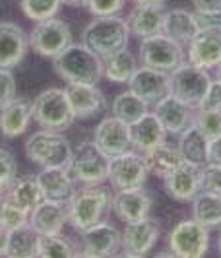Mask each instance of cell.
<instances>
[{"label":"cell","instance_id":"obj_45","mask_svg":"<svg viewBox=\"0 0 221 258\" xmlns=\"http://www.w3.org/2000/svg\"><path fill=\"white\" fill-rule=\"evenodd\" d=\"M194 12H221V0H190Z\"/></svg>","mask_w":221,"mask_h":258},{"label":"cell","instance_id":"obj_2","mask_svg":"<svg viewBox=\"0 0 221 258\" xmlns=\"http://www.w3.org/2000/svg\"><path fill=\"white\" fill-rule=\"evenodd\" d=\"M56 76L66 84H90L97 86L103 80V58L97 56L88 45L72 43L52 58Z\"/></svg>","mask_w":221,"mask_h":258},{"label":"cell","instance_id":"obj_34","mask_svg":"<svg viewBox=\"0 0 221 258\" xmlns=\"http://www.w3.org/2000/svg\"><path fill=\"white\" fill-rule=\"evenodd\" d=\"M37 243H39V235H37V231H35L29 223L20 225V227H16V229L10 231L6 256H10V258L37 256Z\"/></svg>","mask_w":221,"mask_h":258},{"label":"cell","instance_id":"obj_33","mask_svg":"<svg viewBox=\"0 0 221 258\" xmlns=\"http://www.w3.org/2000/svg\"><path fill=\"white\" fill-rule=\"evenodd\" d=\"M148 111H150V105L145 103L143 99H140L130 88L117 93L115 99H113V103H111V115H115L117 118L124 120L126 124L136 122Z\"/></svg>","mask_w":221,"mask_h":258},{"label":"cell","instance_id":"obj_38","mask_svg":"<svg viewBox=\"0 0 221 258\" xmlns=\"http://www.w3.org/2000/svg\"><path fill=\"white\" fill-rule=\"evenodd\" d=\"M16 173H18V161L10 150L0 148V192L4 194L12 182L16 181Z\"/></svg>","mask_w":221,"mask_h":258},{"label":"cell","instance_id":"obj_10","mask_svg":"<svg viewBox=\"0 0 221 258\" xmlns=\"http://www.w3.org/2000/svg\"><path fill=\"white\" fill-rule=\"evenodd\" d=\"M68 45H72V27L56 16L35 22L33 29L29 31V47L45 58H54Z\"/></svg>","mask_w":221,"mask_h":258},{"label":"cell","instance_id":"obj_22","mask_svg":"<svg viewBox=\"0 0 221 258\" xmlns=\"http://www.w3.org/2000/svg\"><path fill=\"white\" fill-rule=\"evenodd\" d=\"M29 49V33L14 22H0V68L18 66Z\"/></svg>","mask_w":221,"mask_h":258},{"label":"cell","instance_id":"obj_52","mask_svg":"<svg viewBox=\"0 0 221 258\" xmlns=\"http://www.w3.org/2000/svg\"><path fill=\"white\" fill-rule=\"evenodd\" d=\"M2 202H4V194L0 192V212H2Z\"/></svg>","mask_w":221,"mask_h":258},{"label":"cell","instance_id":"obj_16","mask_svg":"<svg viewBox=\"0 0 221 258\" xmlns=\"http://www.w3.org/2000/svg\"><path fill=\"white\" fill-rule=\"evenodd\" d=\"M66 97L70 109L74 113V118L80 120H88L95 116L103 115L109 107V101L105 97V93L97 86L90 84H66Z\"/></svg>","mask_w":221,"mask_h":258},{"label":"cell","instance_id":"obj_35","mask_svg":"<svg viewBox=\"0 0 221 258\" xmlns=\"http://www.w3.org/2000/svg\"><path fill=\"white\" fill-rule=\"evenodd\" d=\"M37 256L41 258H68V256H82L76 245L60 235H39L37 243Z\"/></svg>","mask_w":221,"mask_h":258},{"label":"cell","instance_id":"obj_48","mask_svg":"<svg viewBox=\"0 0 221 258\" xmlns=\"http://www.w3.org/2000/svg\"><path fill=\"white\" fill-rule=\"evenodd\" d=\"M62 4L72 6V8H78V6H84V0H62Z\"/></svg>","mask_w":221,"mask_h":258},{"label":"cell","instance_id":"obj_36","mask_svg":"<svg viewBox=\"0 0 221 258\" xmlns=\"http://www.w3.org/2000/svg\"><path fill=\"white\" fill-rule=\"evenodd\" d=\"M18 4L27 20L41 22L47 18H54L58 14L62 0H18Z\"/></svg>","mask_w":221,"mask_h":258},{"label":"cell","instance_id":"obj_25","mask_svg":"<svg viewBox=\"0 0 221 258\" xmlns=\"http://www.w3.org/2000/svg\"><path fill=\"white\" fill-rule=\"evenodd\" d=\"M33 116H31V101L24 97H16L8 105L0 109V134L8 140L26 134Z\"/></svg>","mask_w":221,"mask_h":258},{"label":"cell","instance_id":"obj_19","mask_svg":"<svg viewBox=\"0 0 221 258\" xmlns=\"http://www.w3.org/2000/svg\"><path fill=\"white\" fill-rule=\"evenodd\" d=\"M68 223L66 200L43 198L29 214V225L37 235H60Z\"/></svg>","mask_w":221,"mask_h":258},{"label":"cell","instance_id":"obj_9","mask_svg":"<svg viewBox=\"0 0 221 258\" xmlns=\"http://www.w3.org/2000/svg\"><path fill=\"white\" fill-rule=\"evenodd\" d=\"M109 161L111 157L105 155L97 144L93 140H86L74 150L70 173L80 184H103L109 177Z\"/></svg>","mask_w":221,"mask_h":258},{"label":"cell","instance_id":"obj_5","mask_svg":"<svg viewBox=\"0 0 221 258\" xmlns=\"http://www.w3.org/2000/svg\"><path fill=\"white\" fill-rule=\"evenodd\" d=\"M31 116L39 128L54 132H64L76 120L68 103L66 91L60 88H49L41 91L31 101Z\"/></svg>","mask_w":221,"mask_h":258},{"label":"cell","instance_id":"obj_7","mask_svg":"<svg viewBox=\"0 0 221 258\" xmlns=\"http://www.w3.org/2000/svg\"><path fill=\"white\" fill-rule=\"evenodd\" d=\"M209 229L194 218L181 220L167 235V248L173 256L202 258L209 250Z\"/></svg>","mask_w":221,"mask_h":258},{"label":"cell","instance_id":"obj_27","mask_svg":"<svg viewBox=\"0 0 221 258\" xmlns=\"http://www.w3.org/2000/svg\"><path fill=\"white\" fill-rule=\"evenodd\" d=\"M163 33L173 41L181 43L186 49L188 43L196 37L198 33V24H196L194 10L186 8H171L165 12V22H163Z\"/></svg>","mask_w":221,"mask_h":258},{"label":"cell","instance_id":"obj_44","mask_svg":"<svg viewBox=\"0 0 221 258\" xmlns=\"http://www.w3.org/2000/svg\"><path fill=\"white\" fill-rule=\"evenodd\" d=\"M198 31L200 29H221V12H194Z\"/></svg>","mask_w":221,"mask_h":258},{"label":"cell","instance_id":"obj_11","mask_svg":"<svg viewBox=\"0 0 221 258\" xmlns=\"http://www.w3.org/2000/svg\"><path fill=\"white\" fill-rule=\"evenodd\" d=\"M150 171L145 165V159L140 152L128 150L124 154L115 155L109 161V177L113 190H124V188H140L148 182Z\"/></svg>","mask_w":221,"mask_h":258},{"label":"cell","instance_id":"obj_37","mask_svg":"<svg viewBox=\"0 0 221 258\" xmlns=\"http://www.w3.org/2000/svg\"><path fill=\"white\" fill-rule=\"evenodd\" d=\"M192 122L204 132V136L209 142L221 136V111H200V109H196Z\"/></svg>","mask_w":221,"mask_h":258},{"label":"cell","instance_id":"obj_29","mask_svg":"<svg viewBox=\"0 0 221 258\" xmlns=\"http://www.w3.org/2000/svg\"><path fill=\"white\" fill-rule=\"evenodd\" d=\"M177 148H179L184 161L200 165V167H204L208 163L209 140L204 136V132L198 128L194 122L177 136Z\"/></svg>","mask_w":221,"mask_h":258},{"label":"cell","instance_id":"obj_41","mask_svg":"<svg viewBox=\"0 0 221 258\" xmlns=\"http://www.w3.org/2000/svg\"><path fill=\"white\" fill-rule=\"evenodd\" d=\"M18 97L16 76L10 68H0V109Z\"/></svg>","mask_w":221,"mask_h":258},{"label":"cell","instance_id":"obj_47","mask_svg":"<svg viewBox=\"0 0 221 258\" xmlns=\"http://www.w3.org/2000/svg\"><path fill=\"white\" fill-rule=\"evenodd\" d=\"M8 237H10V229H6L4 225H0V256H6V250H8Z\"/></svg>","mask_w":221,"mask_h":258},{"label":"cell","instance_id":"obj_40","mask_svg":"<svg viewBox=\"0 0 221 258\" xmlns=\"http://www.w3.org/2000/svg\"><path fill=\"white\" fill-rule=\"evenodd\" d=\"M126 0H84V8L95 16H117L122 12Z\"/></svg>","mask_w":221,"mask_h":258},{"label":"cell","instance_id":"obj_3","mask_svg":"<svg viewBox=\"0 0 221 258\" xmlns=\"http://www.w3.org/2000/svg\"><path fill=\"white\" fill-rule=\"evenodd\" d=\"M84 45H88L97 56L107 58L122 51L130 43V27L126 18L120 16H95L84 29Z\"/></svg>","mask_w":221,"mask_h":258},{"label":"cell","instance_id":"obj_39","mask_svg":"<svg viewBox=\"0 0 221 258\" xmlns=\"http://www.w3.org/2000/svg\"><path fill=\"white\" fill-rule=\"evenodd\" d=\"M29 223V214H26L24 210H20L18 206H14L10 200L4 198L2 202V212H0V225H4L6 229H16L20 225Z\"/></svg>","mask_w":221,"mask_h":258},{"label":"cell","instance_id":"obj_1","mask_svg":"<svg viewBox=\"0 0 221 258\" xmlns=\"http://www.w3.org/2000/svg\"><path fill=\"white\" fill-rule=\"evenodd\" d=\"M111 198L113 192L109 186L103 184H82V188L74 190L66 200V212H68V223L74 231H86L95 223L103 221L105 214L111 210Z\"/></svg>","mask_w":221,"mask_h":258},{"label":"cell","instance_id":"obj_12","mask_svg":"<svg viewBox=\"0 0 221 258\" xmlns=\"http://www.w3.org/2000/svg\"><path fill=\"white\" fill-rule=\"evenodd\" d=\"M161 237V223L159 220L148 216L143 220L130 221L124 225L122 231V245L120 252L126 256H145L150 254Z\"/></svg>","mask_w":221,"mask_h":258},{"label":"cell","instance_id":"obj_24","mask_svg":"<svg viewBox=\"0 0 221 258\" xmlns=\"http://www.w3.org/2000/svg\"><path fill=\"white\" fill-rule=\"evenodd\" d=\"M167 132L163 128V124L159 122L154 111H148L142 118H138L136 122L130 124V140H132V150L145 154L150 150H154L157 144L167 140Z\"/></svg>","mask_w":221,"mask_h":258},{"label":"cell","instance_id":"obj_23","mask_svg":"<svg viewBox=\"0 0 221 258\" xmlns=\"http://www.w3.org/2000/svg\"><path fill=\"white\" fill-rule=\"evenodd\" d=\"M165 2L163 4H136L126 16V24L130 27V35L145 39L163 33L165 22Z\"/></svg>","mask_w":221,"mask_h":258},{"label":"cell","instance_id":"obj_4","mask_svg":"<svg viewBox=\"0 0 221 258\" xmlns=\"http://www.w3.org/2000/svg\"><path fill=\"white\" fill-rule=\"evenodd\" d=\"M27 159L39 167L70 169L74 150L62 132L41 128L33 132L24 144Z\"/></svg>","mask_w":221,"mask_h":258},{"label":"cell","instance_id":"obj_13","mask_svg":"<svg viewBox=\"0 0 221 258\" xmlns=\"http://www.w3.org/2000/svg\"><path fill=\"white\" fill-rule=\"evenodd\" d=\"M82 235V256H115L120 252L122 231L111 221H99Z\"/></svg>","mask_w":221,"mask_h":258},{"label":"cell","instance_id":"obj_43","mask_svg":"<svg viewBox=\"0 0 221 258\" xmlns=\"http://www.w3.org/2000/svg\"><path fill=\"white\" fill-rule=\"evenodd\" d=\"M200 111H221V82L219 80H211L208 91L202 99V103L198 105Z\"/></svg>","mask_w":221,"mask_h":258},{"label":"cell","instance_id":"obj_46","mask_svg":"<svg viewBox=\"0 0 221 258\" xmlns=\"http://www.w3.org/2000/svg\"><path fill=\"white\" fill-rule=\"evenodd\" d=\"M208 163H215V165H221V136L209 142Z\"/></svg>","mask_w":221,"mask_h":258},{"label":"cell","instance_id":"obj_30","mask_svg":"<svg viewBox=\"0 0 221 258\" xmlns=\"http://www.w3.org/2000/svg\"><path fill=\"white\" fill-rule=\"evenodd\" d=\"M4 198L10 200L14 206L24 210L26 214H31V210L45 198V194L41 190L37 175H26L12 182V186L4 192Z\"/></svg>","mask_w":221,"mask_h":258},{"label":"cell","instance_id":"obj_6","mask_svg":"<svg viewBox=\"0 0 221 258\" xmlns=\"http://www.w3.org/2000/svg\"><path fill=\"white\" fill-rule=\"evenodd\" d=\"M138 60L142 66H150L169 74L186 60V49L165 33H157L152 37L140 39Z\"/></svg>","mask_w":221,"mask_h":258},{"label":"cell","instance_id":"obj_17","mask_svg":"<svg viewBox=\"0 0 221 258\" xmlns=\"http://www.w3.org/2000/svg\"><path fill=\"white\" fill-rule=\"evenodd\" d=\"M152 208H154V200L143 186L115 190L111 198V210L117 216V220H120L122 223L148 218L152 214Z\"/></svg>","mask_w":221,"mask_h":258},{"label":"cell","instance_id":"obj_28","mask_svg":"<svg viewBox=\"0 0 221 258\" xmlns=\"http://www.w3.org/2000/svg\"><path fill=\"white\" fill-rule=\"evenodd\" d=\"M142 155L143 159H145V165H148L150 175L161 179V181L165 177H169L171 173L184 161L181 152H179V148H177V144H171L167 140L157 144L154 150H150V152H145Z\"/></svg>","mask_w":221,"mask_h":258},{"label":"cell","instance_id":"obj_42","mask_svg":"<svg viewBox=\"0 0 221 258\" xmlns=\"http://www.w3.org/2000/svg\"><path fill=\"white\" fill-rule=\"evenodd\" d=\"M202 190L221 196V165L206 163L202 167Z\"/></svg>","mask_w":221,"mask_h":258},{"label":"cell","instance_id":"obj_20","mask_svg":"<svg viewBox=\"0 0 221 258\" xmlns=\"http://www.w3.org/2000/svg\"><path fill=\"white\" fill-rule=\"evenodd\" d=\"M128 88L150 107H154L169 93V74L150 66H138L128 82Z\"/></svg>","mask_w":221,"mask_h":258},{"label":"cell","instance_id":"obj_32","mask_svg":"<svg viewBox=\"0 0 221 258\" xmlns=\"http://www.w3.org/2000/svg\"><path fill=\"white\" fill-rule=\"evenodd\" d=\"M190 212L192 218L198 223L206 225L208 229L221 227V196L211 194L206 190H200L190 202Z\"/></svg>","mask_w":221,"mask_h":258},{"label":"cell","instance_id":"obj_15","mask_svg":"<svg viewBox=\"0 0 221 258\" xmlns=\"http://www.w3.org/2000/svg\"><path fill=\"white\" fill-rule=\"evenodd\" d=\"M93 142L101 148V152L109 157H115L132 150L130 124L109 115L99 120V124L93 130Z\"/></svg>","mask_w":221,"mask_h":258},{"label":"cell","instance_id":"obj_14","mask_svg":"<svg viewBox=\"0 0 221 258\" xmlns=\"http://www.w3.org/2000/svg\"><path fill=\"white\" fill-rule=\"evenodd\" d=\"M163 188L171 200L179 204H190L202 190V167L182 161L179 167L163 179Z\"/></svg>","mask_w":221,"mask_h":258},{"label":"cell","instance_id":"obj_51","mask_svg":"<svg viewBox=\"0 0 221 258\" xmlns=\"http://www.w3.org/2000/svg\"><path fill=\"white\" fill-rule=\"evenodd\" d=\"M215 80H219V82H221V64L215 68Z\"/></svg>","mask_w":221,"mask_h":258},{"label":"cell","instance_id":"obj_31","mask_svg":"<svg viewBox=\"0 0 221 258\" xmlns=\"http://www.w3.org/2000/svg\"><path fill=\"white\" fill-rule=\"evenodd\" d=\"M136 70H138V58L128 47L103 58V78L111 84L128 86Z\"/></svg>","mask_w":221,"mask_h":258},{"label":"cell","instance_id":"obj_50","mask_svg":"<svg viewBox=\"0 0 221 258\" xmlns=\"http://www.w3.org/2000/svg\"><path fill=\"white\" fill-rule=\"evenodd\" d=\"M215 246H217V252H219V256H221V229H219V235H217V243H215Z\"/></svg>","mask_w":221,"mask_h":258},{"label":"cell","instance_id":"obj_49","mask_svg":"<svg viewBox=\"0 0 221 258\" xmlns=\"http://www.w3.org/2000/svg\"><path fill=\"white\" fill-rule=\"evenodd\" d=\"M134 4H163L165 0H132Z\"/></svg>","mask_w":221,"mask_h":258},{"label":"cell","instance_id":"obj_21","mask_svg":"<svg viewBox=\"0 0 221 258\" xmlns=\"http://www.w3.org/2000/svg\"><path fill=\"white\" fill-rule=\"evenodd\" d=\"M154 113H156L159 122L163 124V128L169 136H179L182 130H186L192 124L196 109H192L190 105L182 103L181 99H177L175 95L167 93L163 99H159L154 105Z\"/></svg>","mask_w":221,"mask_h":258},{"label":"cell","instance_id":"obj_8","mask_svg":"<svg viewBox=\"0 0 221 258\" xmlns=\"http://www.w3.org/2000/svg\"><path fill=\"white\" fill-rule=\"evenodd\" d=\"M211 80L213 78L209 76L208 70L198 68L192 62L184 60L179 68L169 72V93L181 99L182 103L190 105L192 109H198Z\"/></svg>","mask_w":221,"mask_h":258},{"label":"cell","instance_id":"obj_18","mask_svg":"<svg viewBox=\"0 0 221 258\" xmlns=\"http://www.w3.org/2000/svg\"><path fill=\"white\" fill-rule=\"evenodd\" d=\"M186 60L204 70L221 64V29H200L186 47Z\"/></svg>","mask_w":221,"mask_h":258},{"label":"cell","instance_id":"obj_26","mask_svg":"<svg viewBox=\"0 0 221 258\" xmlns=\"http://www.w3.org/2000/svg\"><path fill=\"white\" fill-rule=\"evenodd\" d=\"M37 181L45 198L51 200H68L76 188V181L66 167H41L37 173Z\"/></svg>","mask_w":221,"mask_h":258}]
</instances>
